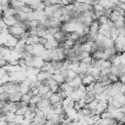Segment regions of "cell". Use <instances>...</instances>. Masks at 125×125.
<instances>
[{"label": "cell", "instance_id": "13", "mask_svg": "<svg viewBox=\"0 0 125 125\" xmlns=\"http://www.w3.org/2000/svg\"><path fill=\"white\" fill-rule=\"evenodd\" d=\"M98 21H99L100 23H106V22L109 21V17H108L107 15L104 14V15L99 17V18H98Z\"/></svg>", "mask_w": 125, "mask_h": 125}, {"label": "cell", "instance_id": "3", "mask_svg": "<svg viewBox=\"0 0 125 125\" xmlns=\"http://www.w3.org/2000/svg\"><path fill=\"white\" fill-rule=\"evenodd\" d=\"M21 99V93L19 91V92H16V93H13V94H9L8 96V101L9 102H14V103H19Z\"/></svg>", "mask_w": 125, "mask_h": 125}, {"label": "cell", "instance_id": "22", "mask_svg": "<svg viewBox=\"0 0 125 125\" xmlns=\"http://www.w3.org/2000/svg\"><path fill=\"white\" fill-rule=\"evenodd\" d=\"M66 1H67L68 3H73V2L75 1V0H66Z\"/></svg>", "mask_w": 125, "mask_h": 125}, {"label": "cell", "instance_id": "10", "mask_svg": "<svg viewBox=\"0 0 125 125\" xmlns=\"http://www.w3.org/2000/svg\"><path fill=\"white\" fill-rule=\"evenodd\" d=\"M41 96L40 95H33L31 98H30V101H29V105H36L37 104V103L41 100Z\"/></svg>", "mask_w": 125, "mask_h": 125}, {"label": "cell", "instance_id": "8", "mask_svg": "<svg viewBox=\"0 0 125 125\" xmlns=\"http://www.w3.org/2000/svg\"><path fill=\"white\" fill-rule=\"evenodd\" d=\"M49 104H51V103H50V100H49V99L41 98V100L37 103L36 106H37V107H39V108H42V107H45V106H47V105H49Z\"/></svg>", "mask_w": 125, "mask_h": 125}, {"label": "cell", "instance_id": "6", "mask_svg": "<svg viewBox=\"0 0 125 125\" xmlns=\"http://www.w3.org/2000/svg\"><path fill=\"white\" fill-rule=\"evenodd\" d=\"M18 40H19V38L15 37V36H13V35L11 34V36L9 37V39H8V41H7V43H6V46L9 47L10 49L15 48L16 45H17V43H18Z\"/></svg>", "mask_w": 125, "mask_h": 125}, {"label": "cell", "instance_id": "18", "mask_svg": "<svg viewBox=\"0 0 125 125\" xmlns=\"http://www.w3.org/2000/svg\"><path fill=\"white\" fill-rule=\"evenodd\" d=\"M109 69H110V73H114V74H117L118 75L119 71H118V66L116 64H111V66L109 67Z\"/></svg>", "mask_w": 125, "mask_h": 125}, {"label": "cell", "instance_id": "9", "mask_svg": "<svg viewBox=\"0 0 125 125\" xmlns=\"http://www.w3.org/2000/svg\"><path fill=\"white\" fill-rule=\"evenodd\" d=\"M38 90H39V95L41 96V95L47 93V92L50 90V87H49L47 84H42V83H41V84L38 86Z\"/></svg>", "mask_w": 125, "mask_h": 125}, {"label": "cell", "instance_id": "2", "mask_svg": "<svg viewBox=\"0 0 125 125\" xmlns=\"http://www.w3.org/2000/svg\"><path fill=\"white\" fill-rule=\"evenodd\" d=\"M3 17V16H2ZM3 20L6 23V25L8 27L10 26H14L16 25V23L18 22V19L16 18V16H12V17H3Z\"/></svg>", "mask_w": 125, "mask_h": 125}, {"label": "cell", "instance_id": "21", "mask_svg": "<svg viewBox=\"0 0 125 125\" xmlns=\"http://www.w3.org/2000/svg\"><path fill=\"white\" fill-rule=\"evenodd\" d=\"M6 73V70L4 69V67H0V78Z\"/></svg>", "mask_w": 125, "mask_h": 125}, {"label": "cell", "instance_id": "15", "mask_svg": "<svg viewBox=\"0 0 125 125\" xmlns=\"http://www.w3.org/2000/svg\"><path fill=\"white\" fill-rule=\"evenodd\" d=\"M108 79L113 83V82H116V81H118L119 80V77H118V75L117 74H114V73H108Z\"/></svg>", "mask_w": 125, "mask_h": 125}, {"label": "cell", "instance_id": "17", "mask_svg": "<svg viewBox=\"0 0 125 125\" xmlns=\"http://www.w3.org/2000/svg\"><path fill=\"white\" fill-rule=\"evenodd\" d=\"M23 115H18V114H16V117H15V119H14V123L15 124H21V122H22V120H23Z\"/></svg>", "mask_w": 125, "mask_h": 125}, {"label": "cell", "instance_id": "5", "mask_svg": "<svg viewBox=\"0 0 125 125\" xmlns=\"http://www.w3.org/2000/svg\"><path fill=\"white\" fill-rule=\"evenodd\" d=\"M81 80H82V84H84L85 86H87V85H89L91 83H94L96 81L95 78H94V76H92L89 73H86L85 76L83 78H81Z\"/></svg>", "mask_w": 125, "mask_h": 125}, {"label": "cell", "instance_id": "19", "mask_svg": "<svg viewBox=\"0 0 125 125\" xmlns=\"http://www.w3.org/2000/svg\"><path fill=\"white\" fill-rule=\"evenodd\" d=\"M111 104H112L116 108H119V107L121 106V104H120L117 100H115V99H113V101H112V103H111Z\"/></svg>", "mask_w": 125, "mask_h": 125}, {"label": "cell", "instance_id": "14", "mask_svg": "<svg viewBox=\"0 0 125 125\" xmlns=\"http://www.w3.org/2000/svg\"><path fill=\"white\" fill-rule=\"evenodd\" d=\"M31 97H32V96H31V95H29L28 93L21 94V102H25V103L29 104V101H30V98H31Z\"/></svg>", "mask_w": 125, "mask_h": 125}, {"label": "cell", "instance_id": "16", "mask_svg": "<svg viewBox=\"0 0 125 125\" xmlns=\"http://www.w3.org/2000/svg\"><path fill=\"white\" fill-rule=\"evenodd\" d=\"M111 64H112V63H111L110 61L102 59V68H103V67H110Z\"/></svg>", "mask_w": 125, "mask_h": 125}, {"label": "cell", "instance_id": "7", "mask_svg": "<svg viewBox=\"0 0 125 125\" xmlns=\"http://www.w3.org/2000/svg\"><path fill=\"white\" fill-rule=\"evenodd\" d=\"M52 77H53V79H54L59 85L65 81V76H63L62 73H54Z\"/></svg>", "mask_w": 125, "mask_h": 125}, {"label": "cell", "instance_id": "11", "mask_svg": "<svg viewBox=\"0 0 125 125\" xmlns=\"http://www.w3.org/2000/svg\"><path fill=\"white\" fill-rule=\"evenodd\" d=\"M49 100H50L51 104H56V103H58V102L62 101V99L60 98V96H59L57 93H53V94H52V96L49 98Z\"/></svg>", "mask_w": 125, "mask_h": 125}, {"label": "cell", "instance_id": "1", "mask_svg": "<svg viewBox=\"0 0 125 125\" xmlns=\"http://www.w3.org/2000/svg\"><path fill=\"white\" fill-rule=\"evenodd\" d=\"M23 31H25L24 27L20 26V25H17V24L14 25V26H10V27H9V32H10V34H12L13 36H15V37H17V38H19L20 35H21Z\"/></svg>", "mask_w": 125, "mask_h": 125}, {"label": "cell", "instance_id": "20", "mask_svg": "<svg viewBox=\"0 0 125 125\" xmlns=\"http://www.w3.org/2000/svg\"><path fill=\"white\" fill-rule=\"evenodd\" d=\"M7 63H8V62H7L4 58H1V59H0V67H4Z\"/></svg>", "mask_w": 125, "mask_h": 125}, {"label": "cell", "instance_id": "4", "mask_svg": "<svg viewBox=\"0 0 125 125\" xmlns=\"http://www.w3.org/2000/svg\"><path fill=\"white\" fill-rule=\"evenodd\" d=\"M68 83V85L70 86V87H72V88H74V89H76V88H78V86L80 85V84H82V80H81V78L78 76V74H77V76H75L74 78H72L69 82H67Z\"/></svg>", "mask_w": 125, "mask_h": 125}, {"label": "cell", "instance_id": "12", "mask_svg": "<svg viewBox=\"0 0 125 125\" xmlns=\"http://www.w3.org/2000/svg\"><path fill=\"white\" fill-rule=\"evenodd\" d=\"M29 90H30V87H29L28 85H26V84L23 83V82H21V83H20V92H21V94L27 93Z\"/></svg>", "mask_w": 125, "mask_h": 125}]
</instances>
